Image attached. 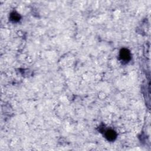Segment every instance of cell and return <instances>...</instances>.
Masks as SVG:
<instances>
[{
	"instance_id": "2",
	"label": "cell",
	"mask_w": 151,
	"mask_h": 151,
	"mask_svg": "<svg viewBox=\"0 0 151 151\" xmlns=\"http://www.w3.org/2000/svg\"><path fill=\"white\" fill-rule=\"evenodd\" d=\"M104 136L108 140L112 142L116 139L117 137V133L114 130L112 129H107L104 132Z\"/></svg>"
},
{
	"instance_id": "1",
	"label": "cell",
	"mask_w": 151,
	"mask_h": 151,
	"mask_svg": "<svg viewBox=\"0 0 151 151\" xmlns=\"http://www.w3.org/2000/svg\"><path fill=\"white\" fill-rule=\"evenodd\" d=\"M119 57L120 59L125 63L128 62L130 58H131V55H130V52L129 50L127 48H122L120 51L119 53Z\"/></svg>"
},
{
	"instance_id": "3",
	"label": "cell",
	"mask_w": 151,
	"mask_h": 151,
	"mask_svg": "<svg viewBox=\"0 0 151 151\" xmlns=\"http://www.w3.org/2000/svg\"><path fill=\"white\" fill-rule=\"evenodd\" d=\"M21 18V16L16 12H13L10 15V19L13 22H18Z\"/></svg>"
}]
</instances>
